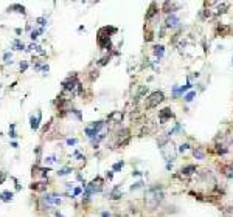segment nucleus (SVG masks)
I'll return each mask as SVG.
<instances>
[{"mask_svg": "<svg viewBox=\"0 0 233 217\" xmlns=\"http://www.w3.org/2000/svg\"><path fill=\"white\" fill-rule=\"evenodd\" d=\"M162 101H163V93H162V92H154V93L149 95L146 107H148V108H152V107L159 106V103H162Z\"/></svg>", "mask_w": 233, "mask_h": 217, "instance_id": "obj_1", "label": "nucleus"}, {"mask_svg": "<svg viewBox=\"0 0 233 217\" xmlns=\"http://www.w3.org/2000/svg\"><path fill=\"white\" fill-rule=\"evenodd\" d=\"M101 127H103V123H101V121L93 123L92 126H87V127H86V135H87L89 138H93L95 135L98 133V130H100Z\"/></svg>", "mask_w": 233, "mask_h": 217, "instance_id": "obj_2", "label": "nucleus"}, {"mask_svg": "<svg viewBox=\"0 0 233 217\" xmlns=\"http://www.w3.org/2000/svg\"><path fill=\"white\" fill-rule=\"evenodd\" d=\"M96 191H101V182L100 180H95L93 183H90V185H87V189H86V197H89L92 192H96Z\"/></svg>", "mask_w": 233, "mask_h": 217, "instance_id": "obj_3", "label": "nucleus"}, {"mask_svg": "<svg viewBox=\"0 0 233 217\" xmlns=\"http://www.w3.org/2000/svg\"><path fill=\"white\" fill-rule=\"evenodd\" d=\"M42 200L45 202L47 205H59L61 203V198L58 195H55V194H45L42 197Z\"/></svg>", "mask_w": 233, "mask_h": 217, "instance_id": "obj_4", "label": "nucleus"}, {"mask_svg": "<svg viewBox=\"0 0 233 217\" xmlns=\"http://www.w3.org/2000/svg\"><path fill=\"white\" fill-rule=\"evenodd\" d=\"M179 22H180V20H179V17L176 16V14H171V16H168L166 17V26H168V28H176V26L179 25Z\"/></svg>", "mask_w": 233, "mask_h": 217, "instance_id": "obj_5", "label": "nucleus"}, {"mask_svg": "<svg viewBox=\"0 0 233 217\" xmlns=\"http://www.w3.org/2000/svg\"><path fill=\"white\" fill-rule=\"evenodd\" d=\"M159 118H160V123H165L166 120L169 118H173V112L169 110V108H163V110H160V115H159Z\"/></svg>", "mask_w": 233, "mask_h": 217, "instance_id": "obj_6", "label": "nucleus"}, {"mask_svg": "<svg viewBox=\"0 0 233 217\" xmlns=\"http://www.w3.org/2000/svg\"><path fill=\"white\" fill-rule=\"evenodd\" d=\"M39 121H41V113H38V115H36V118H34V116H31V118H30V127L33 129V130H36V129H38L39 127Z\"/></svg>", "mask_w": 233, "mask_h": 217, "instance_id": "obj_7", "label": "nucleus"}, {"mask_svg": "<svg viewBox=\"0 0 233 217\" xmlns=\"http://www.w3.org/2000/svg\"><path fill=\"white\" fill-rule=\"evenodd\" d=\"M13 192L11 191H5V192H2V195H0V197H2V202H11L13 200Z\"/></svg>", "mask_w": 233, "mask_h": 217, "instance_id": "obj_8", "label": "nucleus"}, {"mask_svg": "<svg viewBox=\"0 0 233 217\" xmlns=\"http://www.w3.org/2000/svg\"><path fill=\"white\" fill-rule=\"evenodd\" d=\"M163 53H165V48L162 47V45H156V47H154V54L157 58H162Z\"/></svg>", "mask_w": 233, "mask_h": 217, "instance_id": "obj_9", "label": "nucleus"}, {"mask_svg": "<svg viewBox=\"0 0 233 217\" xmlns=\"http://www.w3.org/2000/svg\"><path fill=\"white\" fill-rule=\"evenodd\" d=\"M180 172H182V175H191L193 172H196V168L194 166H186V168H183L180 171Z\"/></svg>", "mask_w": 233, "mask_h": 217, "instance_id": "obj_10", "label": "nucleus"}, {"mask_svg": "<svg viewBox=\"0 0 233 217\" xmlns=\"http://www.w3.org/2000/svg\"><path fill=\"white\" fill-rule=\"evenodd\" d=\"M193 153H194V157H196V158H199V160H202V158H204V152H202L199 147H196V149L193 150Z\"/></svg>", "mask_w": 233, "mask_h": 217, "instance_id": "obj_11", "label": "nucleus"}, {"mask_svg": "<svg viewBox=\"0 0 233 217\" xmlns=\"http://www.w3.org/2000/svg\"><path fill=\"white\" fill-rule=\"evenodd\" d=\"M194 96H196V93H194V92H190V93H188V95L185 96V101H186V103L193 101V98H194Z\"/></svg>", "mask_w": 233, "mask_h": 217, "instance_id": "obj_12", "label": "nucleus"}, {"mask_svg": "<svg viewBox=\"0 0 233 217\" xmlns=\"http://www.w3.org/2000/svg\"><path fill=\"white\" fill-rule=\"evenodd\" d=\"M121 168H123V161H118V163H115V165H113V171H118Z\"/></svg>", "mask_w": 233, "mask_h": 217, "instance_id": "obj_13", "label": "nucleus"}, {"mask_svg": "<svg viewBox=\"0 0 233 217\" xmlns=\"http://www.w3.org/2000/svg\"><path fill=\"white\" fill-rule=\"evenodd\" d=\"M42 33V30H36V31H31V39H36L38 37V34Z\"/></svg>", "mask_w": 233, "mask_h": 217, "instance_id": "obj_14", "label": "nucleus"}, {"mask_svg": "<svg viewBox=\"0 0 233 217\" xmlns=\"http://www.w3.org/2000/svg\"><path fill=\"white\" fill-rule=\"evenodd\" d=\"M3 59H5V62H6V64H8V62H11V54H10V53H5Z\"/></svg>", "mask_w": 233, "mask_h": 217, "instance_id": "obj_15", "label": "nucleus"}, {"mask_svg": "<svg viewBox=\"0 0 233 217\" xmlns=\"http://www.w3.org/2000/svg\"><path fill=\"white\" fill-rule=\"evenodd\" d=\"M68 171H70V169L64 168V169H61V171H58V174H59V175H65V174H68Z\"/></svg>", "mask_w": 233, "mask_h": 217, "instance_id": "obj_16", "label": "nucleus"}, {"mask_svg": "<svg viewBox=\"0 0 233 217\" xmlns=\"http://www.w3.org/2000/svg\"><path fill=\"white\" fill-rule=\"evenodd\" d=\"M67 144H68V146H73V144H76V140L75 138H70V140H67Z\"/></svg>", "mask_w": 233, "mask_h": 217, "instance_id": "obj_17", "label": "nucleus"}, {"mask_svg": "<svg viewBox=\"0 0 233 217\" xmlns=\"http://www.w3.org/2000/svg\"><path fill=\"white\" fill-rule=\"evenodd\" d=\"M143 186V183L141 182H137L135 185H132V189H138V188H141Z\"/></svg>", "mask_w": 233, "mask_h": 217, "instance_id": "obj_18", "label": "nucleus"}, {"mask_svg": "<svg viewBox=\"0 0 233 217\" xmlns=\"http://www.w3.org/2000/svg\"><path fill=\"white\" fill-rule=\"evenodd\" d=\"M38 22H39L41 25H47V22H45V19H44V17H39V19H38Z\"/></svg>", "mask_w": 233, "mask_h": 217, "instance_id": "obj_19", "label": "nucleus"}, {"mask_svg": "<svg viewBox=\"0 0 233 217\" xmlns=\"http://www.w3.org/2000/svg\"><path fill=\"white\" fill-rule=\"evenodd\" d=\"M188 147H190V146H188V144H182V146H180V152H185Z\"/></svg>", "mask_w": 233, "mask_h": 217, "instance_id": "obj_20", "label": "nucleus"}, {"mask_svg": "<svg viewBox=\"0 0 233 217\" xmlns=\"http://www.w3.org/2000/svg\"><path fill=\"white\" fill-rule=\"evenodd\" d=\"M26 67H28V65H26L25 62H23V64H20V70H22V71H23V70H26Z\"/></svg>", "mask_w": 233, "mask_h": 217, "instance_id": "obj_21", "label": "nucleus"}, {"mask_svg": "<svg viewBox=\"0 0 233 217\" xmlns=\"http://www.w3.org/2000/svg\"><path fill=\"white\" fill-rule=\"evenodd\" d=\"M79 192H81V189H79V188H76V189H75V191H73V195H78Z\"/></svg>", "mask_w": 233, "mask_h": 217, "instance_id": "obj_22", "label": "nucleus"}, {"mask_svg": "<svg viewBox=\"0 0 233 217\" xmlns=\"http://www.w3.org/2000/svg\"><path fill=\"white\" fill-rule=\"evenodd\" d=\"M47 161H48V163H55V157H48Z\"/></svg>", "mask_w": 233, "mask_h": 217, "instance_id": "obj_23", "label": "nucleus"}]
</instances>
